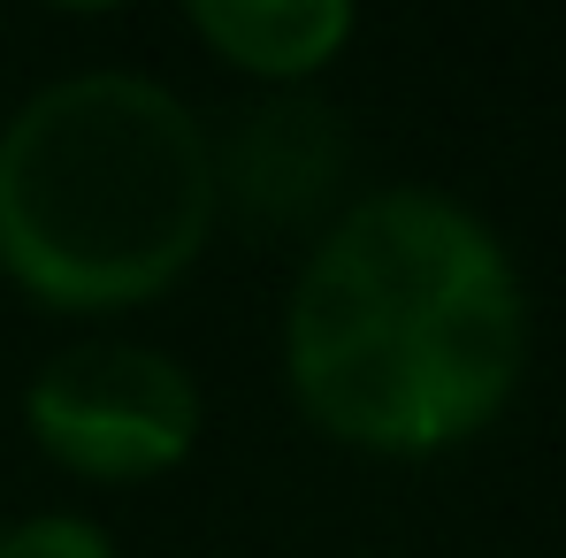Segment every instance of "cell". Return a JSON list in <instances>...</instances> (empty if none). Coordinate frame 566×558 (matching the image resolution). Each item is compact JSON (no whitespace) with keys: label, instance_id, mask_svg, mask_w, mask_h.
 <instances>
[{"label":"cell","instance_id":"1","mask_svg":"<svg viewBox=\"0 0 566 558\" xmlns=\"http://www.w3.org/2000/svg\"><path fill=\"white\" fill-rule=\"evenodd\" d=\"M536 314L490 214L437 185L345 199L283 291V390L360 460L421 466L490 436L528 375Z\"/></svg>","mask_w":566,"mask_h":558},{"label":"cell","instance_id":"2","mask_svg":"<svg viewBox=\"0 0 566 558\" xmlns=\"http://www.w3.org/2000/svg\"><path fill=\"white\" fill-rule=\"evenodd\" d=\"M222 230L214 130L146 70H70L0 123V283L62 322L161 306Z\"/></svg>","mask_w":566,"mask_h":558},{"label":"cell","instance_id":"3","mask_svg":"<svg viewBox=\"0 0 566 558\" xmlns=\"http://www.w3.org/2000/svg\"><path fill=\"white\" fill-rule=\"evenodd\" d=\"M23 436L31 452L93 489L169 482L207 436L199 375L138 337H85L46 352L23 382Z\"/></svg>","mask_w":566,"mask_h":558},{"label":"cell","instance_id":"4","mask_svg":"<svg viewBox=\"0 0 566 558\" xmlns=\"http://www.w3.org/2000/svg\"><path fill=\"white\" fill-rule=\"evenodd\" d=\"M345 169L353 138L329 99L306 93H261L238 107L230 130H214V185H222V222L238 214L261 238H314L345 207Z\"/></svg>","mask_w":566,"mask_h":558},{"label":"cell","instance_id":"5","mask_svg":"<svg viewBox=\"0 0 566 558\" xmlns=\"http://www.w3.org/2000/svg\"><path fill=\"white\" fill-rule=\"evenodd\" d=\"M185 31L261 93H306L345 62L360 31V0H177Z\"/></svg>","mask_w":566,"mask_h":558},{"label":"cell","instance_id":"6","mask_svg":"<svg viewBox=\"0 0 566 558\" xmlns=\"http://www.w3.org/2000/svg\"><path fill=\"white\" fill-rule=\"evenodd\" d=\"M0 558H123V544L107 536V520L54 505V513L8 520V528H0Z\"/></svg>","mask_w":566,"mask_h":558},{"label":"cell","instance_id":"7","mask_svg":"<svg viewBox=\"0 0 566 558\" xmlns=\"http://www.w3.org/2000/svg\"><path fill=\"white\" fill-rule=\"evenodd\" d=\"M39 8H54V15H123L138 0H39Z\"/></svg>","mask_w":566,"mask_h":558}]
</instances>
